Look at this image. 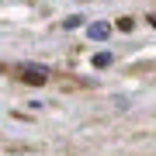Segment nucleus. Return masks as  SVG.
<instances>
[{
	"instance_id": "2",
	"label": "nucleus",
	"mask_w": 156,
	"mask_h": 156,
	"mask_svg": "<svg viewBox=\"0 0 156 156\" xmlns=\"http://www.w3.org/2000/svg\"><path fill=\"white\" fill-rule=\"evenodd\" d=\"M87 35H90V38H97V42H104L108 35H111V28H108L104 21H94V24H90V28H87Z\"/></svg>"
},
{
	"instance_id": "1",
	"label": "nucleus",
	"mask_w": 156,
	"mask_h": 156,
	"mask_svg": "<svg viewBox=\"0 0 156 156\" xmlns=\"http://www.w3.org/2000/svg\"><path fill=\"white\" fill-rule=\"evenodd\" d=\"M21 76H24V83H45L49 69H45V66H31V62H24V66H21Z\"/></svg>"
},
{
	"instance_id": "3",
	"label": "nucleus",
	"mask_w": 156,
	"mask_h": 156,
	"mask_svg": "<svg viewBox=\"0 0 156 156\" xmlns=\"http://www.w3.org/2000/svg\"><path fill=\"white\" fill-rule=\"evenodd\" d=\"M94 66L97 69H108V66H111V52H97V56H94Z\"/></svg>"
}]
</instances>
